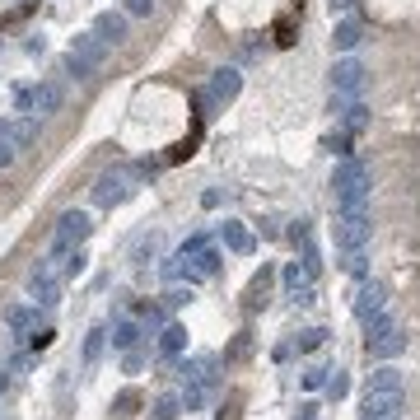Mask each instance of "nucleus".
I'll list each match as a JSON object with an SVG mask.
<instances>
[{
  "instance_id": "obj_1",
  "label": "nucleus",
  "mask_w": 420,
  "mask_h": 420,
  "mask_svg": "<svg viewBox=\"0 0 420 420\" xmlns=\"http://www.w3.org/2000/svg\"><path fill=\"white\" fill-rule=\"evenodd\" d=\"M365 350L369 360H397L402 350H407V332H402V322L392 318V313H378V318L365 322Z\"/></svg>"
},
{
  "instance_id": "obj_2",
  "label": "nucleus",
  "mask_w": 420,
  "mask_h": 420,
  "mask_svg": "<svg viewBox=\"0 0 420 420\" xmlns=\"http://www.w3.org/2000/svg\"><path fill=\"white\" fill-rule=\"evenodd\" d=\"M336 187V210H369V168L360 159H346L332 177Z\"/></svg>"
},
{
  "instance_id": "obj_3",
  "label": "nucleus",
  "mask_w": 420,
  "mask_h": 420,
  "mask_svg": "<svg viewBox=\"0 0 420 420\" xmlns=\"http://www.w3.org/2000/svg\"><path fill=\"white\" fill-rule=\"evenodd\" d=\"M28 294H33V304H43V309H56V304H61V257H43V262L28 271Z\"/></svg>"
},
{
  "instance_id": "obj_4",
  "label": "nucleus",
  "mask_w": 420,
  "mask_h": 420,
  "mask_svg": "<svg viewBox=\"0 0 420 420\" xmlns=\"http://www.w3.org/2000/svg\"><path fill=\"white\" fill-rule=\"evenodd\" d=\"M89 233H94V224H89V215H84V210H66V215L56 220V233H52V257L75 253V248L84 243Z\"/></svg>"
},
{
  "instance_id": "obj_5",
  "label": "nucleus",
  "mask_w": 420,
  "mask_h": 420,
  "mask_svg": "<svg viewBox=\"0 0 420 420\" xmlns=\"http://www.w3.org/2000/svg\"><path fill=\"white\" fill-rule=\"evenodd\" d=\"M136 192V177L126 173V168H108V173H99L94 177V206H122L126 197Z\"/></svg>"
},
{
  "instance_id": "obj_6",
  "label": "nucleus",
  "mask_w": 420,
  "mask_h": 420,
  "mask_svg": "<svg viewBox=\"0 0 420 420\" xmlns=\"http://www.w3.org/2000/svg\"><path fill=\"white\" fill-rule=\"evenodd\" d=\"M365 79H369V70L360 66L355 56L336 61L332 66V99H360V94H365Z\"/></svg>"
},
{
  "instance_id": "obj_7",
  "label": "nucleus",
  "mask_w": 420,
  "mask_h": 420,
  "mask_svg": "<svg viewBox=\"0 0 420 420\" xmlns=\"http://www.w3.org/2000/svg\"><path fill=\"white\" fill-rule=\"evenodd\" d=\"M407 416V392H365L360 420H402Z\"/></svg>"
},
{
  "instance_id": "obj_8",
  "label": "nucleus",
  "mask_w": 420,
  "mask_h": 420,
  "mask_svg": "<svg viewBox=\"0 0 420 420\" xmlns=\"http://www.w3.org/2000/svg\"><path fill=\"white\" fill-rule=\"evenodd\" d=\"M378 313H387V289L383 285H374V280H360V289H355V318L360 322H369V318H378Z\"/></svg>"
},
{
  "instance_id": "obj_9",
  "label": "nucleus",
  "mask_w": 420,
  "mask_h": 420,
  "mask_svg": "<svg viewBox=\"0 0 420 420\" xmlns=\"http://www.w3.org/2000/svg\"><path fill=\"white\" fill-rule=\"evenodd\" d=\"M365 392H407V374H402L392 360H383V365L365 378Z\"/></svg>"
},
{
  "instance_id": "obj_10",
  "label": "nucleus",
  "mask_w": 420,
  "mask_h": 420,
  "mask_svg": "<svg viewBox=\"0 0 420 420\" xmlns=\"http://www.w3.org/2000/svg\"><path fill=\"white\" fill-rule=\"evenodd\" d=\"M360 43H365V23L355 19V14H341L336 28H332V47H336V52H355Z\"/></svg>"
},
{
  "instance_id": "obj_11",
  "label": "nucleus",
  "mask_w": 420,
  "mask_h": 420,
  "mask_svg": "<svg viewBox=\"0 0 420 420\" xmlns=\"http://www.w3.org/2000/svg\"><path fill=\"white\" fill-rule=\"evenodd\" d=\"M94 38L99 43H108V47H117V43H126V14H99L94 19Z\"/></svg>"
},
{
  "instance_id": "obj_12",
  "label": "nucleus",
  "mask_w": 420,
  "mask_h": 420,
  "mask_svg": "<svg viewBox=\"0 0 420 420\" xmlns=\"http://www.w3.org/2000/svg\"><path fill=\"white\" fill-rule=\"evenodd\" d=\"M238 89H243V79H238V70H215L210 75V99H220V103H229V99H238Z\"/></svg>"
},
{
  "instance_id": "obj_13",
  "label": "nucleus",
  "mask_w": 420,
  "mask_h": 420,
  "mask_svg": "<svg viewBox=\"0 0 420 420\" xmlns=\"http://www.w3.org/2000/svg\"><path fill=\"white\" fill-rule=\"evenodd\" d=\"M182 350H187V327H182V322H168L164 332H159V355H164V360H177Z\"/></svg>"
},
{
  "instance_id": "obj_14",
  "label": "nucleus",
  "mask_w": 420,
  "mask_h": 420,
  "mask_svg": "<svg viewBox=\"0 0 420 420\" xmlns=\"http://www.w3.org/2000/svg\"><path fill=\"white\" fill-rule=\"evenodd\" d=\"M61 103H66V89L56 84H38V94H33V108H38V117H52V112H61Z\"/></svg>"
},
{
  "instance_id": "obj_15",
  "label": "nucleus",
  "mask_w": 420,
  "mask_h": 420,
  "mask_svg": "<svg viewBox=\"0 0 420 420\" xmlns=\"http://www.w3.org/2000/svg\"><path fill=\"white\" fill-rule=\"evenodd\" d=\"M70 52H75L79 61H89V66H103V56H108V43H99L94 33H75Z\"/></svg>"
},
{
  "instance_id": "obj_16",
  "label": "nucleus",
  "mask_w": 420,
  "mask_h": 420,
  "mask_svg": "<svg viewBox=\"0 0 420 420\" xmlns=\"http://www.w3.org/2000/svg\"><path fill=\"white\" fill-rule=\"evenodd\" d=\"M332 112H341V126H346V131H360V126L369 122V108H365L360 99H350V103H346V99H332Z\"/></svg>"
},
{
  "instance_id": "obj_17",
  "label": "nucleus",
  "mask_w": 420,
  "mask_h": 420,
  "mask_svg": "<svg viewBox=\"0 0 420 420\" xmlns=\"http://www.w3.org/2000/svg\"><path fill=\"white\" fill-rule=\"evenodd\" d=\"M5 327H10L14 336L33 332V327H38V309H28V304H10V309H5Z\"/></svg>"
},
{
  "instance_id": "obj_18",
  "label": "nucleus",
  "mask_w": 420,
  "mask_h": 420,
  "mask_svg": "<svg viewBox=\"0 0 420 420\" xmlns=\"http://www.w3.org/2000/svg\"><path fill=\"white\" fill-rule=\"evenodd\" d=\"M220 238H224V248H229V253H253V233H248L238 220H224V224H220Z\"/></svg>"
},
{
  "instance_id": "obj_19",
  "label": "nucleus",
  "mask_w": 420,
  "mask_h": 420,
  "mask_svg": "<svg viewBox=\"0 0 420 420\" xmlns=\"http://www.w3.org/2000/svg\"><path fill=\"white\" fill-rule=\"evenodd\" d=\"M33 140H38V122H33V117H19V122H10V145H14V155H19V150H28Z\"/></svg>"
},
{
  "instance_id": "obj_20",
  "label": "nucleus",
  "mask_w": 420,
  "mask_h": 420,
  "mask_svg": "<svg viewBox=\"0 0 420 420\" xmlns=\"http://www.w3.org/2000/svg\"><path fill=\"white\" fill-rule=\"evenodd\" d=\"M280 285H285V294L294 299V294H299V289H304V285H313V276H309V271H304V262H289L285 271H280Z\"/></svg>"
},
{
  "instance_id": "obj_21",
  "label": "nucleus",
  "mask_w": 420,
  "mask_h": 420,
  "mask_svg": "<svg viewBox=\"0 0 420 420\" xmlns=\"http://www.w3.org/2000/svg\"><path fill=\"white\" fill-rule=\"evenodd\" d=\"M112 350H131L136 341H140V327H136V322H112Z\"/></svg>"
},
{
  "instance_id": "obj_22",
  "label": "nucleus",
  "mask_w": 420,
  "mask_h": 420,
  "mask_svg": "<svg viewBox=\"0 0 420 420\" xmlns=\"http://www.w3.org/2000/svg\"><path fill=\"white\" fill-rule=\"evenodd\" d=\"M66 75H75L79 84H94V79H99V66H89V61H79L75 52L66 56Z\"/></svg>"
},
{
  "instance_id": "obj_23",
  "label": "nucleus",
  "mask_w": 420,
  "mask_h": 420,
  "mask_svg": "<svg viewBox=\"0 0 420 420\" xmlns=\"http://www.w3.org/2000/svg\"><path fill=\"white\" fill-rule=\"evenodd\" d=\"M177 416H182V397H173V392H168V397L155 402V416H150V420H177Z\"/></svg>"
},
{
  "instance_id": "obj_24",
  "label": "nucleus",
  "mask_w": 420,
  "mask_h": 420,
  "mask_svg": "<svg viewBox=\"0 0 420 420\" xmlns=\"http://www.w3.org/2000/svg\"><path fill=\"white\" fill-rule=\"evenodd\" d=\"M103 341H108V332H103V327H94V332L84 336V365H99V355H103Z\"/></svg>"
},
{
  "instance_id": "obj_25",
  "label": "nucleus",
  "mask_w": 420,
  "mask_h": 420,
  "mask_svg": "<svg viewBox=\"0 0 420 420\" xmlns=\"http://www.w3.org/2000/svg\"><path fill=\"white\" fill-rule=\"evenodd\" d=\"M136 407H140V392H131V387H126V392H122V397H117V402H112V416H136Z\"/></svg>"
},
{
  "instance_id": "obj_26",
  "label": "nucleus",
  "mask_w": 420,
  "mask_h": 420,
  "mask_svg": "<svg viewBox=\"0 0 420 420\" xmlns=\"http://www.w3.org/2000/svg\"><path fill=\"white\" fill-rule=\"evenodd\" d=\"M266 280H271L266 271L253 280V289H248V313H253V309H262V304H266Z\"/></svg>"
},
{
  "instance_id": "obj_27",
  "label": "nucleus",
  "mask_w": 420,
  "mask_h": 420,
  "mask_svg": "<svg viewBox=\"0 0 420 420\" xmlns=\"http://www.w3.org/2000/svg\"><path fill=\"white\" fill-rule=\"evenodd\" d=\"M322 341H327V332H322V327H313V332H304V336H299V350H318Z\"/></svg>"
},
{
  "instance_id": "obj_28",
  "label": "nucleus",
  "mask_w": 420,
  "mask_h": 420,
  "mask_svg": "<svg viewBox=\"0 0 420 420\" xmlns=\"http://www.w3.org/2000/svg\"><path fill=\"white\" fill-rule=\"evenodd\" d=\"M346 392H350V378H346V374H336V378H327V397H346Z\"/></svg>"
},
{
  "instance_id": "obj_29",
  "label": "nucleus",
  "mask_w": 420,
  "mask_h": 420,
  "mask_svg": "<svg viewBox=\"0 0 420 420\" xmlns=\"http://www.w3.org/2000/svg\"><path fill=\"white\" fill-rule=\"evenodd\" d=\"M327 374H332V369H309V374H304V387H309V392L327 387Z\"/></svg>"
},
{
  "instance_id": "obj_30",
  "label": "nucleus",
  "mask_w": 420,
  "mask_h": 420,
  "mask_svg": "<svg viewBox=\"0 0 420 420\" xmlns=\"http://www.w3.org/2000/svg\"><path fill=\"white\" fill-rule=\"evenodd\" d=\"M150 10H155V0H126V14H131V19H145Z\"/></svg>"
},
{
  "instance_id": "obj_31",
  "label": "nucleus",
  "mask_w": 420,
  "mask_h": 420,
  "mask_svg": "<svg viewBox=\"0 0 420 420\" xmlns=\"http://www.w3.org/2000/svg\"><path fill=\"white\" fill-rule=\"evenodd\" d=\"M164 304H168V309H182V304H192V289H168Z\"/></svg>"
},
{
  "instance_id": "obj_32",
  "label": "nucleus",
  "mask_w": 420,
  "mask_h": 420,
  "mask_svg": "<svg viewBox=\"0 0 420 420\" xmlns=\"http://www.w3.org/2000/svg\"><path fill=\"white\" fill-rule=\"evenodd\" d=\"M14 103H19V112H33V89H14Z\"/></svg>"
},
{
  "instance_id": "obj_33",
  "label": "nucleus",
  "mask_w": 420,
  "mask_h": 420,
  "mask_svg": "<svg viewBox=\"0 0 420 420\" xmlns=\"http://www.w3.org/2000/svg\"><path fill=\"white\" fill-rule=\"evenodd\" d=\"M327 5H332V14H350L360 0H327Z\"/></svg>"
},
{
  "instance_id": "obj_34",
  "label": "nucleus",
  "mask_w": 420,
  "mask_h": 420,
  "mask_svg": "<svg viewBox=\"0 0 420 420\" xmlns=\"http://www.w3.org/2000/svg\"><path fill=\"white\" fill-rule=\"evenodd\" d=\"M47 346H52V332H47V327H43V332H33V350H47Z\"/></svg>"
},
{
  "instance_id": "obj_35",
  "label": "nucleus",
  "mask_w": 420,
  "mask_h": 420,
  "mask_svg": "<svg viewBox=\"0 0 420 420\" xmlns=\"http://www.w3.org/2000/svg\"><path fill=\"white\" fill-rule=\"evenodd\" d=\"M5 387H10V374H5V369H0V392H5Z\"/></svg>"
}]
</instances>
